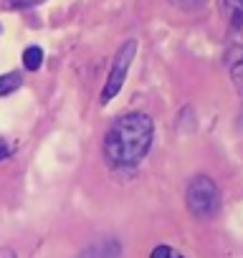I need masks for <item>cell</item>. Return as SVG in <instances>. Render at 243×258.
Here are the masks:
<instances>
[{
    "label": "cell",
    "instance_id": "1",
    "mask_svg": "<svg viewBox=\"0 0 243 258\" xmlns=\"http://www.w3.org/2000/svg\"><path fill=\"white\" fill-rule=\"evenodd\" d=\"M155 140V121L150 114L130 111L111 121L104 135V157L111 167H135L145 160Z\"/></svg>",
    "mask_w": 243,
    "mask_h": 258
},
{
    "label": "cell",
    "instance_id": "2",
    "mask_svg": "<svg viewBox=\"0 0 243 258\" xmlns=\"http://www.w3.org/2000/svg\"><path fill=\"white\" fill-rule=\"evenodd\" d=\"M185 203H188V210H190L198 220L213 218V215L220 210V192H218V185H215L208 175H195V177L188 182Z\"/></svg>",
    "mask_w": 243,
    "mask_h": 258
},
{
    "label": "cell",
    "instance_id": "3",
    "mask_svg": "<svg viewBox=\"0 0 243 258\" xmlns=\"http://www.w3.org/2000/svg\"><path fill=\"white\" fill-rule=\"evenodd\" d=\"M135 56H137V41H135V38H127L125 43L116 48V53H114V58H111L109 76H106L104 89H101V94H99L101 106H106V104L122 91V86H125V81H127V74H130V66H132Z\"/></svg>",
    "mask_w": 243,
    "mask_h": 258
},
{
    "label": "cell",
    "instance_id": "4",
    "mask_svg": "<svg viewBox=\"0 0 243 258\" xmlns=\"http://www.w3.org/2000/svg\"><path fill=\"white\" fill-rule=\"evenodd\" d=\"M119 255H122V243L109 235V238H99V240L89 243L74 258H119Z\"/></svg>",
    "mask_w": 243,
    "mask_h": 258
},
{
    "label": "cell",
    "instance_id": "5",
    "mask_svg": "<svg viewBox=\"0 0 243 258\" xmlns=\"http://www.w3.org/2000/svg\"><path fill=\"white\" fill-rule=\"evenodd\" d=\"M218 8L225 16L230 33L243 41V0H218Z\"/></svg>",
    "mask_w": 243,
    "mask_h": 258
},
{
    "label": "cell",
    "instance_id": "6",
    "mask_svg": "<svg viewBox=\"0 0 243 258\" xmlns=\"http://www.w3.org/2000/svg\"><path fill=\"white\" fill-rule=\"evenodd\" d=\"M225 66H228V74H230L235 91L243 96V46H233L225 53Z\"/></svg>",
    "mask_w": 243,
    "mask_h": 258
},
{
    "label": "cell",
    "instance_id": "7",
    "mask_svg": "<svg viewBox=\"0 0 243 258\" xmlns=\"http://www.w3.org/2000/svg\"><path fill=\"white\" fill-rule=\"evenodd\" d=\"M21 86H23V76H21V71H8V74L0 76V96H8V94L18 91Z\"/></svg>",
    "mask_w": 243,
    "mask_h": 258
},
{
    "label": "cell",
    "instance_id": "8",
    "mask_svg": "<svg viewBox=\"0 0 243 258\" xmlns=\"http://www.w3.org/2000/svg\"><path fill=\"white\" fill-rule=\"evenodd\" d=\"M41 63H43V48H41V46H28V48L23 51V66H26L28 71H38Z\"/></svg>",
    "mask_w": 243,
    "mask_h": 258
},
{
    "label": "cell",
    "instance_id": "9",
    "mask_svg": "<svg viewBox=\"0 0 243 258\" xmlns=\"http://www.w3.org/2000/svg\"><path fill=\"white\" fill-rule=\"evenodd\" d=\"M41 3H46V0H3V8L6 11H26V8H33Z\"/></svg>",
    "mask_w": 243,
    "mask_h": 258
},
{
    "label": "cell",
    "instance_id": "10",
    "mask_svg": "<svg viewBox=\"0 0 243 258\" xmlns=\"http://www.w3.org/2000/svg\"><path fill=\"white\" fill-rule=\"evenodd\" d=\"M150 258H185V255L177 253L172 245H157V248H152Z\"/></svg>",
    "mask_w": 243,
    "mask_h": 258
},
{
    "label": "cell",
    "instance_id": "11",
    "mask_svg": "<svg viewBox=\"0 0 243 258\" xmlns=\"http://www.w3.org/2000/svg\"><path fill=\"white\" fill-rule=\"evenodd\" d=\"M170 3L180 11H200L208 6V0H170Z\"/></svg>",
    "mask_w": 243,
    "mask_h": 258
},
{
    "label": "cell",
    "instance_id": "12",
    "mask_svg": "<svg viewBox=\"0 0 243 258\" xmlns=\"http://www.w3.org/2000/svg\"><path fill=\"white\" fill-rule=\"evenodd\" d=\"M11 152H13V150H11V145H8L3 137H0V162L8 160V157H11Z\"/></svg>",
    "mask_w": 243,
    "mask_h": 258
},
{
    "label": "cell",
    "instance_id": "13",
    "mask_svg": "<svg viewBox=\"0 0 243 258\" xmlns=\"http://www.w3.org/2000/svg\"><path fill=\"white\" fill-rule=\"evenodd\" d=\"M0 258H18L13 248H0Z\"/></svg>",
    "mask_w": 243,
    "mask_h": 258
},
{
    "label": "cell",
    "instance_id": "14",
    "mask_svg": "<svg viewBox=\"0 0 243 258\" xmlns=\"http://www.w3.org/2000/svg\"><path fill=\"white\" fill-rule=\"evenodd\" d=\"M0 33H3V26H0Z\"/></svg>",
    "mask_w": 243,
    "mask_h": 258
}]
</instances>
